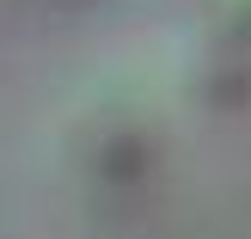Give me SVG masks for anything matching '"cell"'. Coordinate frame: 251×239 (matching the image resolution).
<instances>
[{
    "instance_id": "6da1fadb",
    "label": "cell",
    "mask_w": 251,
    "mask_h": 239,
    "mask_svg": "<svg viewBox=\"0 0 251 239\" xmlns=\"http://www.w3.org/2000/svg\"><path fill=\"white\" fill-rule=\"evenodd\" d=\"M221 6H227L233 19H245V25H251V0H221Z\"/></svg>"
}]
</instances>
